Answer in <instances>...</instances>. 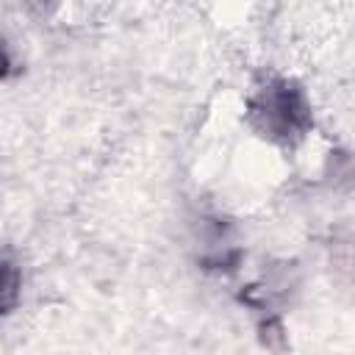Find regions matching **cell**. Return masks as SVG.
<instances>
[{
    "label": "cell",
    "mask_w": 355,
    "mask_h": 355,
    "mask_svg": "<svg viewBox=\"0 0 355 355\" xmlns=\"http://www.w3.org/2000/svg\"><path fill=\"white\" fill-rule=\"evenodd\" d=\"M263 114L275 133H302L311 125V108L297 86L277 83L266 94Z\"/></svg>",
    "instance_id": "obj_1"
},
{
    "label": "cell",
    "mask_w": 355,
    "mask_h": 355,
    "mask_svg": "<svg viewBox=\"0 0 355 355\" xmlns=\"http://www.w3.org/2000/svg\"><path fill=\"white\" fill-rule=\"evenodd\" d=\"M261 341H263L269 349L280 352V349H283V344H286V336H283V324H280L277 319H266V322L261 324Z\"/></svg>",
    "instance_id": "obj_2"
},
{
    "label": "cell",
    "mask_w": 355,
    "mask_h": 355,
    "mask_svg": "<svg viewBox=\"0 0 355 355\" xmlns=\"http://www.w3.org/2000/svg\"><path fill=\"white\" fill-rule=\"evenodd\" d=\"M14 297H17V272H14V263L6 261V269H3V308L6 311L14 305Z\"/></svg>",
    "instance_id": "obj_3"
}]
</instances>
